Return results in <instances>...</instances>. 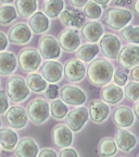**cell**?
Returning a JSON list of instances; mask_svg holds the SVG:
<instances>
[{
    "label": "cell",
    "mask_w": 139,
    "mask_h": 157,
    "mask_svg": "<svg viewBox=\"0 0 139 157\" xmlns=\"http://www.w3.org/2000/svg\"><path fill=\"white\" fill-rule=\"evenodd\" d=\"M113 64L103 58H95L86 70L88 81L95 86H103L110 83L113 78Z\"/></svg>",
    "instance_id": "cell-1"
},
{
    "label": "cell",
    "mask_w": 139,
    "mask_h": 157,
    "mask_svg": "<svg viewBox=\"0 0 139 157\" xmlns=\"http://www.w3.org/2000/svg\"><path fill=\"white\" fill-rule=\"evenodd\" d=\"M31 90L26 80L21 75H12L5 84V94L13 103H22L29 96Z\"/></svg>",
    "instance_id": "cell-2"
},
{
    "label": "cell",
    "mask_w": 139,
    "mask_h": 157,
    "mask_svg": "<svg viewBox=\"0 0 139 157\" xmlns=\"http://www.w3.org/2000/svg\"><path fill=\"white\" fill-rule=\"evenodd\" d=\"M133 20V12L128 9L110 8L103 17V23L114 31H121Z\"/></svg>",
    "instance_id": "cell-3"
},
{
    "label": "cell",
    "mask_w": 139,
    "mask_h": 157,
    "mask_svg": "<svg viewBox=\"0 0 139 157\" xmlns=\"http://www.w3.org/2000/svg\"><path fill=\"white\" fill-rule=\"evenodd\" d=\"M27 116L34 124H42L49 119L50 108L49 104L42 98H35L27 106Z\"/></svg>",
    "instance_id": "cell-4"
},
{
    "label": "cell",
    "mask_w": 139,
    "mask_h": 157,
    "mask_svg": "<svg viewBox=\"0 0 139 157\" xmlns=\"http://www.w3.org/2000/svg\"><path fill=\"white\" fill-rule=\"evenodd\" d=\"M42 61V55L35 48H25L21 50L17 57V63L20 68L26 73L35 72L40 67Z\"/></svg>",
    "instance_id": "cell-5"
},
{
    "label": "cell",
    "mask_w": 139,
    "mask_h": 157,
    "mask_svg": "<svg viewBox=\"0 0 139 157\" xmlns=\"http://www.w3.org/2000/svg\"><path fill=\"white\" fill-rule=\"evenodd\" d=\"M38 52L46 60H57L61 56V47L53 36L45 35L38 42Z\"/></svg>",
    "instance_id": "cell-6"
},
{
    "label": "cell",
    "mask_w": 139,
    "mask_h": 157,
    "mask_svg": "<svg viewBox=\"0 0 139 157\" xmlns=\"http://www.w3.org/2000/svg\"><path fill=\"white\" fill-rule=\"evenodd\" d=\"M60 96L64 103L72 106H82L87 101V95L83 88L72 84H65L62 86Z\"/></svg>",
    "instance_id": "cell-7"
},
{
    "label": "cell",
    "mask_w": 139,
    "mask_h": 157,
    "mask_svg": "<svg viewBox=\"0 0 139 157\" xmlns=\"http://www.w3.org/2000/svg\"><path fill=\"white\" fill-rule=\"evenodd\" d=\"M121 48H122V42L115 34L107 33V34L101 36L100 49L104 57L114 60L119 56Z\"/></svg>",
    "instance_id": "cell-8"
},
{
    "label": "cell",
    "mask_w": 139,
    "mask_h": 157,
    "mask_svg": "<svg viewBox=\"0 0 139 157\" xmlns=\"http://www.w3.org/2000/svg\"><path fill=\"white\" fill-rule=\"evenodd\" d=\"M32 29L24 22L13 25L8 33V39L13 45H26L32 39Z\"/></svg>",
    "instance_id": "cell-9"
},
{
    "label": "cell",
    "mask_w": 139,
    "mask_h": 157,
    "mask_svg": "<svg viewBox=\"0 0 139 157\" xmlns=\"http://www.w3.org/2000/svg\"><path fill=\"white\" fill-rule=\"evenodd\" d=\"M89 119L88 109L84 106L75 108L66 115V125L73 132H79Z\"/></svg>",
    "instance_id": "cell-10"
},
{
    "label": "cell",
    "mask_w": 139,
    "mask_h": 157,
    "mask_svg": "<svg viewBox=\"0 0 139 157\" xmlns=\"http://www.w3.org/2000/svg\"><path fill=\"white\" fill-rule=\"evenodd\" d=\"M5 121L12 129H16V130L24 129L28 122L26 109L21 106L10 107L5 113Z\"/></svg>",
    "instance_id": "cell-11"
},
{
    "label": "cell",
    "mask_w": 139,
    "mask_h": 157,
    "mask_svg": "<svg viewBox=\"0 0 139 157\" xmlns=\"http://www.w3.org/2000/svg\"><path fill=\"white\" fill-rule=\"evenodd\" d=\"M58 42L61 49H63L66 52H74L82 44L79 33L76 29H72V27L65 29L60 33Z\"/></svg>",
    "instance_id": "cell-12"
},
{
    "label": "cell",
    "mask_w": 139,
    "mask_h": 157,
    "mask_svg": "<svg viewBox=\"0 0 139 157\" xmlns=\"http://www.w3.org/2000/svg\"><path fill=\"white\" fill-rule=\"evenodd\" d=\"M86 70L87 68L79 59H70L63 68V74L65 75L68 81L76 83V82H81L85 78Z\"/></svg>",
    "instance_id": "cell-13"
},
{
    "label": "cell",
    "mask_w": 139,
    "mask_h": 157,
    "mask_svg": "<svg viewBox=\"0 0 139 157\" xmlns=\"http://www.w3.org/2000/svg\"><path fill=\"white\" fill-rule=\"evenodd\" d=\"M117 61L124 68H133L139 63V46L137 44H130L121 48Z\"/></svg>",
    "instance_id": "cell-14"
},
{
    "label": "cell",
    "mask_w": 139,
    "mask_h": 157,
    "mask_svg": "<svg viewBox=\"0 0 139 157\" xmlns=\"http://www.w3.org/2000/svg\"><path fill=\"white\" fill-rule=\"evenodd\" d=\"M62 25L72 29H82L85 24V14L78 9H63L59 15Z\"/></svg>",
    "instance_id": "cell-15"
},
{
    "label": "cell",
    "mask_w": 139,
    "mask_h": 157,
    "mask_svg": "<svg viewBox=\"0 0 139 157\" xmlns=\"http://www.w3.org/2000/svg\"><path fill=\"white\" fill-rule=\"evenodd\" d=\"M51 137L57 147L65 148L73 143V131L66 124H57L52 129Z\"/></svg>",
    "instance_id": "cell-16"
},
{
    "label": "cell",
    "mask_w": 139,
    "mask_h": 157,
    "mask_svg": "<svg viewBox=\"0 0 139 157\" xmlns=\"http://www.w3.org/2000/svg\"><path fill=\"white\" fill-rule=\"evenodd\" d=\"M110 107L107 105V103L99 99H95L89 103V108H88V113L89 118L91 119L93 123L100 124L103 123L110 115Z\"/></svg>",
    "instance_id": "cell-17"
},
{
    "label": "cell",
    "mask_w": 139,
    "mask_h": 157,
    "mask_svg": "<svg viewBox=\"0 0 139 157\" xmlns=\"http://www.w3.org/2000/svg\"><path fill=\"white\" fill-rule=\"evenodd\" d=\"M42 78L47 82L57 83L61 81L63 76V66L56 60H47L40 68Z\"/></svg>",
    "instance_id": "cell-18"
},
{
    "label": "cell",
    "mask_w": 139,
    "mask_h": 157,
    "mask_svg": "<svg viewBox=\"0 0 139 157\" xmlns=\"http://www.w3.org/2000/svg\"><path fill=\"white\" fill-rule=\"evenodd\" d=\"M113 122L117 125L119 128H130L135 123V113L133 109L126 106H121L117 107L114 110L112 115Z\"/></svg>",
    "instance_id": "cell-19"
},
{
    "label": "cell",
    "mask_w": 139,
    "mask_h": 157,
    "mask_svg": "<svg viewBox=\"0 0 139 157\" xmlns=\"http://www.w3.org/2000/svg\"><path fill=\"white\" fill-rule=\"evenodd\" d=\"M39 147L33 137L25 136L19 140L14 148V154L19 157H36Z\"/></svg>",
    "instance_id": "cell-20"
},
{
    "label": "cell",
    "mask_w": 139,
    "mask_h": 157,
    "mask_svg": "<svg viewBox=\"0 0 139 157\" xmlns=\"http://www.w3.org/2000/svg\"><path fill=\"white\" fill-rule=\"evenodd\" d=\"M115 142H116L117 148H120L122 152L128 153L136 146L137 137L132 132L127 131L124 128H121L115 132Z\"/></svg>",
    "instance_id": "cell-21"
},
{
    "label": "cell",
    "mask_w": 139,
    "mask_h": 157,
    "mask_svg": "<svg viewBox=\"0 0 139 157\" xmlns=\"http://www.w3.org/2000/svg\"><path fill=\"white\" fill-rule=\"evenodd\" d=\"M102 101L110 105H116L121 103L124 98V91L121 86L116 84H107L105 87L101 91Z\"/></svg>",
    "instance_id": "cell-22"
},
{
    "label": "cell",
    "mask_w": 139,
    "mask_h": 157,
    "mask_svg": "<svg viewBox=\"0 0 139 157\" xmlns=\"http://www.w3.org/2000/svg\"><path fill=\"white\" fill-rule=\"evenodd\" d=\"M17 68V59L12 52H0V74L12 75Z\"/></svg>",
    "instance_id": "cell-23"
},
{
    "label": "cell",
    "mask_w": 139,
    "mask_h": 157,
    "mask_svg": "<svg viewBox=\"0 0 139 157\" xmlns=\"http://www.w3.org/2000/svg\"><path fill=\"white\" fill-rule=\"evenodd\" d=\"M28 26L36 34H42L50 29V20L44 12L36 11L29 17Z\"/></svg>",
    "instance_id": "cell-24"
},
{
    "label": "cell",
    "mask_w": 139,
    "mask_h": 157,
    "mask_svg": "<svg viewBox=\"0 0 139 157\" xmlns=\"http://www.w3.org/2000/svg\"><path fill=\"white\" fill-rule=\"evenodd\" d=\"M82 35L89 43H97L103 35V26L97 21H90L83 25Z\"/></svg>",
    "instance_id": "cell-25"
},
{
    "label": "cell",
    "mask_w": 139,
    "mask_h": 157,
    "mask_svg": "<svg viewBox=\"0 0 139 157\" xmlns=\"http://www.w3.org/2000/svg\"><path fill=\"white\" fill-rule=\"evenodd\" d=\"M19 142V135L11 127L0 128V147L7 152H11L15 148Z\"/></svg>",
    "instance_id": "cell-26"
},
{
    "label": "cell",
    "mask_w": 139,
    "mask_h": 157,
    "mask_svg": "<svg viewBox=\"0 0 139 157\" xmlns=\"http://www.w3.org/2000/svg\"><path fill=\"white\" fill-rule=\"evenodd\" d=\"M76 58L79 59L83 62H90L98 56L100 52V47L98 46L96 43H90L83 46H79L75 50Z\"/></svg>",
    "instance_id": "cell-27"
},
{
    "label": "cell",
    "mask_w": 139,
    "mask_h": 157,
    "mask_svg": "<svg viewBox=\"0 0 139 157\" xmlns=\"http://www.w3.org/2000/svg\"><path fill=\"white\" fill-rule=\"evenodd\" d=\"M15 9L22 17H29L38 9V0H15Z\"/></svg>",
    "instance_id": "cell-28"
},
{
    "label": "cell",
    "mask_w": 139,
    "mask_h": 157,
    "mask_svg": "<svg viewBox=\"0 0 139 157\" xmlns=\"http://www.w3.org/2000/svg\"><path fill=\"white\" fill-rule=\"evenodd\" d=\"M117 152V145L113 137L105 136L101 139L98 144V153L100 156L109 157L115 155Z\"/></svg>",
    "instance_id": "cell-29"
},
{
    "label": "cell",
    "mask_w": 139,
    "mask_h": 157,
    "mask_svg": "<svg viewBox=\"0 0 139 157\" xmlns=\"http://www.w3.org/2000/svg\"><path fill=\"white\" fill-rule=\"evenodd\" d=\"M26 84L34 93H42L48 86V82L38 73H31L26 78Z\"/></svg>",
    "instance_id": "cell-30"
},
{
    "label": "cell",
    "mask_w": 139,
    "mask_h": 157,
    "mask_svg": "<svg viewBox=\"0 0 139 157\" xmlns=\"http://www.w3.org/2000/svg\"><path fill=\"white\" fill-rule=\"evenodd\" d=\"M49 108H50V115L57 120L64 119L68 113V104H65L62 99H59V98L52 99L51 103L49 104Z\"/></svg>",
    "instance_id": "cell-31"
},
{
    "label": "cell",
    "mask_w": 139,
    "mask_h": 157,
    "mask_svg": "<svg viewBox=\"0 0 139 157\" xmlns=\"http://www.w3.org/2000/svg\"><path fill=\"white\" fill-rule=\"evenodd\" d=\"M64 9L63 0H46L44 3V13L49 19H56Z\"/></svg>",
    "instance_id": "cell-32"
},
{
    "label": "cell",
    "mask_w": 139,
    "mask_h": 157,
    "mask_svg": "<svg viewBox=\"0 0 139 157\" xmlns=\"http://www.w3.org/2000/svg\"><path fill=\"white\" fill-rule=\"evenodd\" d=\"M17 12L15 7L7 5L0 6V25H9L16 19Z\"/></svg>",
    "instance_id": "cell-33"
},
{
    "label": "cell",
    "mask_w": 139,
    "mask_h": 157,
    "mask_svg": "<svg viewBox=\"0 0 139 157\" xmlns=\"http://www.w3.org/2000/svg\"><path fill=\"white\" fill-rule=\"evenodd\" d=\"M103 10L102 6H100L99 3L95 2V1H88L85 6H84V14L86 17L90 20H98L102 17Z\"/></svg>",
    "instance_id": "cell-34"
},
{
    "label": "cell",
    "mask_w": 139,
    "mask_h": 157,
    "mask_svg": "<svg viewBox=\"0 0 139 157\" xmlns=\"http://www.w3.org/2000/svg\"><path fill=\"white\" fill-rule=\"evenodd\" d=\"M121 35L130 44H139V25H127L121 29Z\"/></svg>",
    "instance_id": "cell-35"
},
{
    "label": "cell",
    "mask_w": 139,
    "mask_h": 157,
    "mask_svg": "<svg viewBox=\"0 0 139 157\" xmlns=\"http://www.w3.org/2000/svg\"><path fill=\"white\" fill-rule=\"evenodd\" d=\"M124 95L126 96L127 99L132 101H136L139 99V82L132 81L130 83L125 84Z\"/></svg>",
    "instance_id": "cell-36"
},
{
    "label": "cell",
    "mask_w": 139,
    "mask_h": 157,
    "mask_svg": "<svg viewBox=\"0 0 139 157\" xmlns=\"http://www.w3.org/2000/svg\"><path fill=\"white\" fill-rule=\"evenodd\" d=\"M113 80L114 83L119 86H125V84L128 81V70L127 68H117L114 69L113 72Z\"/></svg>",
    "instance_id": "cell-37"
},
{
    "label": "cell",
    "mask_w": 139,
    "mask_h": 157,
    "mask_svg": "<svg viewBox=\"0 0 139 157\" xmlns=\"http://www.w3.org/2000/svg\"><path fill=\"white\" fill-rule=\"evenodd\" d=\"M9 109V98L5 91H0V115H5Z\"/></svg>",
    "instance_id": "cell-38"
},
{
    "label": "cell",
    "mask_w": 139,
    "mask_h": 157,
    "mask_svg": "<svg viewBox=\"0 0 139 157\" xmlns=\"http://www.w3.org/2000/svg\"><path fill=\"white\" fill-rule=\"evenodd\" d=\"M45 93H46V96L49 98V99H54V98L58 97L59 94V88L58 86L56 85L54 83H51L50 85L47 86V88L45 90Z\"/></svg>",
    "instance_id": "cell-39"
},
{
    "label": "cell",
    "mask_w": 139,
    "mask_h": 157,
    "mask_svg": "<svg viewBox=\"0 0 139 157\" xmlns=\"http://www.w3.org/2000/svg\"><path fill=\"white\" fill-rule=\"evenodd\" d=\"M59 156L60 157H78L79 154L76 152L74 148H71V147H65V148H62V151L59 153Z\"/></svg>",
    "instance_id": "cell-40"
},
{
    "label": "cell",
    "mask_w": 139,
    "mask_h": 157,
    "mask_svg": "<svg viewBox=\"0 0 139 157\" xmlns=\"http://www.w3.org/2000/svg\"><path fill=\"white\" fill-rule=\"evenodd\" d=\"M38 155L40 157H48V156L57 157L58 156V153L52 150V148H50V147H46V148H42L40 152H38Z\"/></svg>",
    "instance_id": "cell-41"
},
{
    "label": "cell",
    "mask_w": 139,
    "mask_h": 157,
    "mask_svg": "<svg viewBox=\"0 0 139 157\" xmlns=\"http://www.w3.org/2000/svg\"><path fill=\"white\" fill-rule=\"evenodd\" d=\"M9 45V39H8V36L5 34V33L0 32V52H3L5 50Z\"/></svg>",
    "instance_id": "cell-42"
},
{
    "label": "cell",
    "mask_w": 139,
    "mask_h": 157,
    "mask_svg": "<svg viewBox=\"0 0 139 157\" xmlns=\"http://www.w3.org/2000/svg\"><path fill=\"white\" fill-rule=\"evenodd\" d=\"M133 81L139 82V66H135L132 68V72H130Z\"/></svg>",
    "instance_id": "cell-43"
},
{
    "label": "cell",
    "mask_w": 139,
    "mask_h": 157,
    "mask_svg": "<svg viewBox=\"0 0 139 157\" xmlns=\"http://www.w3.org/2000/svg\"><path fill=\"white\" fill-rule=\"evenodd\" d=\"M89 0H70V3L76 8H83Z\"/></svg>",
    "instance_id": "cell-44"
},
{
    "label": "cell",
    "mask_w": 139,
    "mask_h": 157,
    "mask_svg": "<svg viewBox=\"0 0 139 157\" xmlns=\"http://www.w3.org/2000/svg\"><path fill=\"white\" fill-rule=\"evenodd\" d=\"M132 1L133 0H115L114 3L115 6H119V7H126V6H130Z\"/></svg>",
    "instance_id": "cell-45"
},
{
    "label": "cell",
    "mask_w": 139,
    "mask_h": 157,
    "mask_svg": "<svg viewBox=\"0 0 139 157\" xmlns=\"http://www.w3.org/2000/svg\"><path fill=\"white\" fill-rule=\"evenodd\" d=\"M133 111H134L135 116L136 117L139 118V99L138 101H135V105H134V109H133Z\"/></svg>",
    "instance_id": "cell-46"
},
{
    "label": "cell",
    "mask_w": 139,
    "mask_h": 157,
    "mask_svg": "<svg viewBox=\"0 0 139 157\" xmlns=\"http://www.w3.org/2000/svg\"><path fill=\"white\" fill-rule=\"evenodd\" d=\"M93 1L97 2V3H99L100 6H107V5L110 3L111 0H93Z\"/></svg>",
    "instance_id": "cell-47"
},
{
    "label": "cell",
    "mask_w": 139,
    "mask_h": 157,
    "mask_svg": "<svg viewBox=\"0 0 139 157\" xmlns=\"http://www.w3.org/2000/svg\"><path fill=\"white\" fill-rule=\"evenodd\" d=\"M135 12L139 15V0H135Z\"/></svg>",
    "instance_id": "cell-48"
},
{
    "label": "cell",
    "mask_w": 139,
    "mask_h": 157,
    "mask_svg": "<svg viewBox=\"0 0 139 157\" xmlns=\"http://www.w3.org/2000/svg\"><path fill=\"white\" fill-rule=\"evenodd\" d=\"M13 0H0V5H7V3L12 2Z\"/></svg>",
    "instance_id": "cell-49"
},
{
    "label": "cell",
    "mask_w": 139,
    "mask_h": 157,
    "mask_svg": "<svg viewBox=\"0 0 139 157\" xmlns=\"http://www.w3.org/2000/svg\"><path fill=\"white\" fill-rule=\"evenodd\" d=\"M1 125H2V120H1V118H0V128H1Z\"/></svg>",
    "instance_id": "cell-50"
},
{
    "label": "cell",
    "mask_w": 139,
    "mask_h": 157,
    "mask_svg": "<svg viewBox=\"0 0 139 157\" xmlns=\"http://www.w3.org/2000/svg\"><path fill=\"white\" fill-rule=\"evenodd\" d=\"M138 157H139V154H138Z\"/></svg>",
    "instance_id": "cell-51"
}]
</instances>
